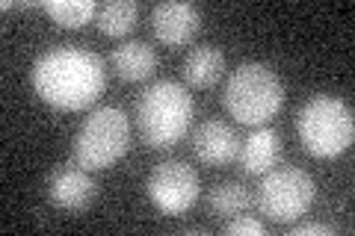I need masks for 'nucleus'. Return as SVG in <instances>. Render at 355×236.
<instances>
[{"mask_svg":"<svg viewBox=\"0 0 355 236\" xmlns=\"http://www.w3.org/2000/svg\"><path fill=\"white\" fill-rule=\"evenodd\" d=\"M222 233L225 236H263V224L258 219H249V216H234L228 224H222Z\"/></svg>","mask_w":355,"mask_h":236,"instance_id":"17","label":"nucleus"},{"mask_svg":"<svg viewBox=\"0 0 355 236\" xmlns=\"http://www.w3.org/2000/svg\"><path fill=\"white\" fill-rule=\"evenodd\" d=\"M193 121V98L175 80H157L142 92L137 104V127L142 142L154 151H169L178 145Z\"/></svg>","mask_w":355,"mask_h":236,"instance_id":"2","label":"nucleus"},{"mask_svg":"<svg viewBox=\"0 0 355 236\" xmlns=\"http://www.w3.org/2000/svg\"><path fill=\"white\" fill-rule=\"evenodd\" d=\"M130 148V118L119 107H98L77 127L71 154L86 172H101L116 165Z\"/></svg>","mask_w":355,"mask_h":236,"instance_id":"5","label":"nucleus"},{"mask_svg":"<svg viewBox=\"0 0 355 236\" xmlns=\"http://www.w3.org/2000/svg\"><path fill=\"white\" fill-rule=\"evenodd\" d=\"M252 204V198H249V189L237 183V181H228V183H216L214 189H210V195H207V207L214 216L219 219H234L240 216L243 210H246Z\"/></svg>","mask_w":355,"mask_h":236,"instance_id":"16","label":"nucleus"},{"mask_svg":"<svg viewBox=\"0 0 355 236\" xmlns=\"http://www.w3.org/2000/svg\"><path fill=\"white\" fill-rule=\"evenodd\" d=\"M98 195V183L89 177L86 168L80 165H65V168H57L48 181V198L51 204L57 210H65V212H80L86 210L89 204L95 201Z\"/></svg>","mask_w":355,"mask_h":236,"instance_id":"9","label":"nucleus"},{"mask_svg":"<svg viewBox=\"0 0 355 236\" xmlns=\"http://www.w3.org/2000/svg\"><path fill=\"white\" fill-rule=\"evenodd\" d=\"M42 9L53 18V24L65 30H80L98 15L101 6L95 0H48V3H42Z\"/></svg>","mask_w":355,"mask_h":236,"instance_id":"15","label":"nucleus"},{"mask_svg":"<svg viewBox=\"0 0 355 236\" xmlns=\"http://www.w3.org/2000/svg\"><path fill=\"white\" fill-rule=\"evenodd\" d=\"M279 160H282V136L272 127L254 130L240 148V165L246 174H266Z\"/></svg>","mask_w":355,"mask_h":236,"instance_id":"12","label":"nucleus"},{"mask_svg":"<svg viewBox=\"0 0 355 236\" xmlns=\"http://www.w3.org/2000/svg\"><path fill=\"white\" fill-rule=\"evenodd\" d=\"M98 30L104 33L110 39H121L137 27L139 21V3L137 0H113V3H104L98 9Z\"/></svg>","mask_w":355,"mask_h":236,"instance_id":"14","label":"nucleus"},{"mask_svg":"<svg viewBox=\"0 0 355 236\" xmlns=\"http://www.w3.org/2000/svg\"><path fill=\"white\" fill-rule=\"evenodd\" d=\"M151 30L157 42L169 44V48H184L202 30V12L193 3H184V0H166V3L154 6Z\"/></svg>","mask_w":355,"mask_h":236,"instance_id":"8","label":"nucleus"},{"mask_svg":"<svg viewBox=\"0 0 355 236\" xmlns=\"http://www.w3.org/2000/svg\"><path fill=\"white\" fill-rule=\"evenodd\" d=\"M222 104L240 125H266L284 104L282 77L263 62H243L231 71Z\"/></svg>","mask_w":355,"mask_h":236,"instance_id":"4","label":"nucleus"},{"mask_svg":"<svg viewBox=\"0 0 355 236\" xmlns=\"http://www.w3.org/2000/svg\"><path fill=\"white\" fill-rule=\"evenodd\" d=\"M296 133L299 142L311 156L331 160L343 151L352 148L355 139V118L347 100L331 95H314L308 98L296 116Z\"/></svg>","mask_w":355,"mask_h":236,"instance_id":"3","label":"nucleus"},{"mask_svg":"<svg viewBox=\"0 0 355 236\" xmlns=\"http://www.w3.org/2000/svg\"><path fill=\"white\" fill-rule=\"evenodd\" d=\"M146 189H148V201L163 216H181L202 195V183H198L196 168L181 160H166L160 165H154Z\"/></svg>","mask_w":355,"mask_h":236,"instance_id":"7","label":"nucleus"},{"mask_svg":"<svg viewBox=\"0 0 355 236\" xmlns=\"http://www.w3.org/2000/svg\"><path fill=\"white\" fill-rule=\"evenodd\" d=\"M193 151L205 165L219 168L240 156V139L231 125H225V121H219V118H210L196 130Z\"/></svg>","mask_w":355,"mask_h":236,"instance_id":"10","label":"nucleus"},{"mask_svg":"<svg viewBox=\"0 0 355 236\" xmlns=\"http://www.w3.org/2000/svg\"><path fill=\"white\" fill-rule=\"evenodd\" d=\"M110 62H113V71L119 80L125 83H142L148 80V77L157 71V53H154L151 44L146 42H125L119 44L110 56Z\"/></svg>","mask_w":355,"mask_h":236,"instance_id":"11","label":"nucleus"},{"mask_svg":"<svg viewBox=\"0 0 355 236\" xmlns=\"http://www.w3.org/2000/svg\"><path fill=\"white\" fill-rule=\"evenodd\" d=\"M317 186L302 168H270L258 186V207L270 221H296L314 204Z\"/></svg>","mask_w":355,"mask_h":236,"instance_id":"6","label":"nucleus"},{"mask_svg":"<svg viewBox=\"0 0 355 236\" xmlns=\"http://www.w3.org/2000/svg\"><path fill=\"white\" fill-rule=\"evenodd\" d=\"M291 236H335V228L320 224V221H311V224H296Z\"/></svg>","mask_w":355,"mask_h":236,"instance_id":"18","label":"nucleus"},{"mask_svg":"<svg viewBox=\"0 0 355 236\" xmlns=\"http://www.w3.org/2000/svg\"><path fill=\"white\" fill-rule=\"evenodd\" d=\"M225 74V53L214 44H202V48L190 51L184 60V80L196 89H210L222 80Z\"/></svg>","mask_w":355,"mask_h":236,"instance_id":"13","label":"nucleus"},{"mask_svg":"<svg viewBox=\"0 0 355 236\" xmlns=\"http://www.w3.org/2000/svg\"><path fill=\"white\" fill-rule=\"evenodd\" d=\"M30 86L44 104L62 112L92 107L107 86V65L80 44L44 51L30 71Z\"/></svg>","mask_w":355,"mask_h":236,"instance_id":"1","label":"nucleus"}]
</instances>
